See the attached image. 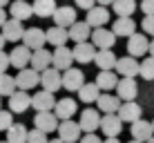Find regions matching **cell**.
Instances as JSON below:
<instances>
[{"label": "cell", "mask_w": 154, "mask_h": 143, "mask_svg": "<svg viewBox=\"0 0 154 143\" xmlns=\"http://www.w3.org/2000/svg\"><path fill=\"white\" fill-rule=\"evenodd\" d=\"M114 74H121L123 78H134V76H139V61H136V58H132V56L116 58Z\"/></svg>", "instance_id": "11"}, {"label": "cell", "mask_w": 154, "mask_h": 143, "mask_svg": "<svg viewBox=\"0 0 154 143\" xmlns=\"http://www.w3.org/2000/svg\"><path fill=\"white\" fill-rule=\"evenodd\" d=\"M9 14H11V18L14 20H29L31 16H34V11H31V5L29 2H11V7H9Z\"/></svg>", "instance_id": "32"}, {"label": "cell", "mask_w": 154, "mask_h": 143, "mask_svg": "<svg viewBox=\"0 0 154 143\" xmlns=\"http://www.w3.org/2000/svg\"><path fill=\"white\" fill-rule=\"evenodd\" d=\"M14 81H16V89H20V92H29V89H34L40 83V74L34 72L31 67H25V70H20L14 76Z\"/></svg>", "instance_id": "1"}, {"label": "cell", "mask_w": 154, "mask_h": 143, "mask_svg": "<svg viewBox=\"0 0 154 143\" xmlns=\"http://www.w3.org/2000/svg\"><path fill=\"white\" fill-rule=\"evenodd\" d=\"M150 123H152V130H154V119H152V121H150Z\"/></svg>", "instance_id": "52"}, {"label": "cell", "mask_w": 154, "mask_h": 143, "mask_svg": "<svg viewBox=\"0 0 154 143\" xmlns=\"http://www.w3.org/2000/svg\"><path fill=\"white\" fill-rule=\"evenodd\" d=\"M141 105L136 103V101H127V103H123L119 107V112H116V116L121 119V123H134V121L141 119Z\"/></svg>", "instance_id": "17"}, {"label": "cell", "mask_w": 154, "mask_h": 143, "mask_svg": "<svg viewBox=\"0 0 154 143\" xmlns=\"http://www.w3.org/2000/svg\"><path fill=\"white\" fill-rule=\"evenodd\" d=\"M98 123H100V112L98 110H83L81 114V121H78V128H81V132H85V134H94V132L98 130Z\"/></svg>", "instance_id": "10"}, {"label": "cell", "mask_w": 154, "mask_h": 143, "mask_svg": "<svg viewBox=\"0 0 154 143\" xmlns=\"http://www.w3.org/2000/svg\"><path fill=\"white\" fill-rule=\"evenodd\" d=\"M76 101L69 98V96H65V98H58L56 103H54V116L58 121H69L74 114H76Z\"/></svg>", "instance_id": "13"}, {"label": "cell", "mask_w": 154, "mask_h": 143, "mask_svg": "<svg viewBox=\"0 0 154 143\" xmlns=\"http://www.w3.org/2000/svg\"><path fill=\"white\" fill-rule=\"evenodd\" d=\"M98 130H103V134L107 139H116L123 130V123L116 114H103L100 116V123H98Z\"/></svg>", "instance_id": "7"}, {"label": "cell", "mask_w": 154, "mask_h": 143, "mask_svg": "<svg viewBox=\"0 0 154 143\" xmlns=\"http://www.w3.org/2000/svg\"><path fill=\"white\" fill-rule=\"evenodd\" d=\"M89 38H92V45L96 47V49H112L114 43H116V36H114L109 29H105V27L92 29Z\"/></svg>", "instance_id": "9"}, {"label": "cell", "mask_w": 154, "mask_h": 143, "mask_svg": "<svg viewBox=\"0 0 154 143\" xmlns=\"http://www.w3.org/2000/svg\"><path fill=\"white\" fill-rule=\"evenodd\" d=\"M147 54H150V56H154V38L150 40V47H147Z\"/></svg>", "instance_id": "47"}, {"label": "cell", "mask_w": 154, "mask_h": 143, "mask_svg": "<svg viewBox=\"0 0 154 143\" xmlns=\"http://www.w3.org/2000/svg\"><path fill=\"white\" fill-rule=\"evenodd\" d=\"M85 23H87L92 29L105 27V25L109 23V11H107V7H100V5H94V7L87 11V18H85Z\"/></svg>", "instance_id": "14"}, {"label": "cell", "mask_w": 154, "mask_h": 143, "mask_svg": "<svg viewBox=\"0 0 154 143\" xmlns=\"http://www.w3.org/2000/svg\"><path fill=\"white\" fill-rule=\"evenodd\" d=\"M0 105H2V96H0Z\"/></svg>", "instance_id": "55"}, {"label": "cell", "mask_w": 154, "mask_h": 143, "mask_svg": "<svg viewBox=\"0 0 154 143\" xmlns=\"http://www.w3.org/2000/svg\"><path fill=\"white\" fill-rule=\"evenodd\" d=\"M49 143H63V141H60V139H51Z\"/></svg>", "instance_id": "51"}, {"label": "cell", "mask_w": 154, "mask_h": 143, "mask_svg": "<svg viewBox=\"0 0 154 143\" xmlns=\"http://www.w3.org/2000/svg\"><path fill=\"white\" fill-rule=\"evenodd\" d=\"M7 67H9V54L0 51V74H7Z\"/></svg>", "instance_id": "42"}, {"label": "cell", "mask_w": 154, "mask_h": 143, "mask_svg": "<svg viewBox=\"0 0 154 143\" xmlns=\"http://www.w3.org/2000/svg\"><path fill=\"white\" fill-rule=\"evenodd\" d=\"M147 143H154V136H152V139H150V141H147Z\"/></svg>", "instance_id": "54"}, {"label": "cell", "mask_w": 154, "mask_h": 143, "mask_svg": "<svg viewBox=\"0 0 154 143\" xmlns=\"http://www.w3.org/2000/svg\"><path fill=\"white\" fill-rule=\"evenodd\" d=\"M58 139H60L63 143H78V139H81V128H78L76 121H60L58 123Z\"/></svg>", "instance_id": "4"}, {"label": "cell", "mask_w": 154, "mask_h": 143, "mask_svg": "<svg viewBox=\"0 0 154 143\" xmlns=\"http://www.w3.org/2000/svg\"><path fill=\"white\" fill-rule=\"evenodd\" d=\"M27 128L23 123H14L7 130V143H27Z\"/></svg>", "instance_id": "34"}, {"label": "cell", "mask_w": 154, "mask_h": 143, "mask_svg": "<svg viewBox=\"0 0 154 143\" xmlns=\"http://www.w3.org/2000/svg\"><path fill=\"white\" fill-rule=\"evenodd\" d=\"M29 65H31V70L34 72H42V70H47V67L51 65V54L42 47V49H36V51H31V58H29Z\"/></svg>", "instance_id": "26"}, {"label": "cell", "mask_w": 154, "mask_h": 143, "mask_svg": "<svg viewBox=\"0 0 154 143\" xmlns=\"http://www.w3.org/2000/svg\"><path fill=\"white\" fill-rule=\"evenodd\" d=\"M96 105L103 114H116L119 112V107H121V101L114 96V94H100V96L96 98Z\"/></svg>", "instance_id": "27"}, {"label": "cell", "mask_w": 154, "mask_h": 143, "mask_svg": "<svg viewBox=\"0 0 154 143\" xmlns=\"http://www.w3.org/2000/svg\"><path fill=\"white\" fill-rule=\"evenodd\" d=\"M109 31H112L114 36H121V38H125V36L130 38V36L136 31V23L132 18H119V20H114V25H112Z\"/></svg>", "instance_id": "28"}, {"label": "cell", "mask_w": 154, "mask_h": 143, "mask_svg": "<svg viewBox=\"0 0 154 143\" xmlns=\"http://www.w3.org/2000/svg\"><path fill=\"white\" fill-rule=\"evenodd\" d=\"M141 11L145 16H154V0H143L141 2Z\"/></svg>", "instance_id": "41"}, {"label": "cell", "mask_w": 154, "mask_h": 143, "mask_svg": "<svg viewBox=\"0 0 154 143\" xmlns=\"http://www.w3.org/2000/svg\"><path fill=\"white\" fill-rule=\"evenodd\" d=\"M34 128L40 132H56L58 128V119L54 116V112H36L34 116Z\"/></svg>", "instance_id": "20"}, {"label": "cell", "mask_w": 154, "mask_h": 143, "mask_svg": "<svg viewBox=\"0 0 154 143\" xmlns=\"http://www.w3.org/2000/svg\"><path fill=\"white\" fill-rule=\"evenodd\" d=\"M72 63H74V58H72V49L67 45H63V47H56L54 51H51V67L58 72H65V70H69L72 67Z\"/></svg>", "instance_id": "5"}, {"label": "cell", "mask_w": 154, "mask_h": 143, "mask_svg": "<svg viewBox=\"0 0 154 143\" xmlns=\"http://www.w3.org/2000/svg\"><path fill=\"white\" fill-rule=\"evenodd\" d=\"M94 56H96V47H94L92 43H78V45L72 49V58H74L76 63H81V65L92 63Z\"/></svg>", "instance_id": "23"}, {"label": "cell", "mask_w": 154, "mask_h": 143, "mask_svg": "<svg viewBox=\"0 0 154 143\" xmlns=\"http://www.w3.org/2000/svg\"><path fill=\"white\" fill-rule=\"evenodd\" d=\"M139 76L143 81H154V56H147L139 63Z\"/></svg>", "instance_id": "36"}, {"label": "cell", "mask_w": 154, "mask_h": 143, "mask_svg": "<svg viewBox=\"0 0 154 143\" xmlns=\"http://www.w3.org/2000/svg\"><path fill=\"white\" fill-rule=\"evenodd\" d=\"M14 125V116L7 110H0V132H7Z\"/></svg>", "instance_id": "39"}, {"label": "cell", "mask_w": 154, "mask_h": 143, "mask_svg": "<svg viewBox=\"0 0 154 143\" xmlns=\"http://www.w3.org/2000/svg\"><path fill=\"white\" fill-rule=\"evenodd\" d=\"M29 107H31L29 92H20V89H16L11 96H9V110H11L14 114H23V112H27Z\"/></svg>", "instance_id": "19"}, {"label": "cell", "mask_w": 154, "mask_h": 143, "mask_svg": "<svg viewBox=\"0 0 154 143\" xmlns=\"http://www.w3.org/2000/svg\"><path fill=\"white\" fill-rule=\"evenodd\" d=\"M45 31H42L40 27H29V29H25V34H23V45L27 47L29 51H36V49H42L45 47Z\"/></svg>", "instance_id": "6"}, {"label": "cell", "mask_w": 154, "mask_h": 143, "mask_svg": "<svg viewBox=\"0 0 154 143\" xmlns=\"http://www.w3.org/2000/svg\"><path fill=\"white\" fill-rule=\"evenodd\" d=\"M23 34H25V27L20 20H5L2 25V38L5 43H18V40H23Z\"/></svg>", "instance_id": "16"}, {"label": "cell", "mask_w": 154, "mask_h": 143, "mask_svg": "<svg viewBox=\"0 0 154 143\" xmlns=\"http://www.w3.org/2000/svg\"><path fill=\"white\" fill-rule=\"evenodd\" d=\"M112 9L119 18H132V14L136 11V0H114Z\"/></svg>", "instance_id": "33"}, {"label": "cell", "mask_w": 154, "mask_h": 143, "mask_svg": "<svg viewBox=\"0 0 154 143\" xmlns=\"http://www.w3.org/2000/svg\"><path fill=\"white\" fill-rule=\"evenodd\" d=\"M74 2H76V7H81V9H87V11L94 7V5H96L94 0H74Z\"/></svg>", "instance_id": "44"}, {"label": "cell", "mask_w": 154, "mask_h": 143, "mask_svg": "<svg viewBox=\"0 0 154 143\" xmlns=\"http://www.w3.org/2000/svg\"><path fill=\"white\" fill-rule=\"evenodd\" d=\"M103 143H121V141H119V139H105Z\"/></svg>", "instance_id": "48"}, {"label": "cell", "mask_w": 154, "mask_h": 143, "mask_svg": "<svg viewBox=\"0 0 154 143\" xmlns=\"http://www.w3.org/2000/svg\"><path fill=\"white\" fill-rule=\"evenodd\" d=\"M51 20H54L56 27L69 29L72 25L76 23V9H74V7H67V5H58L56 11L51 14Z\"/></svg>", "instance_id": "3"}, {"label": "cell", "mask_w": 154, "mask_h": 143, "mask_svg": "<svg viewBox=\"0 0 154 143\" xmlns=\"http://www.w3.org/2000/svg\"><path fill=\"white\" fill-rule=\"evenodd\" d=\"M78 143H103V141H100V136L94 132V134H85L83 139H78Z\"/></svg>", "instance_id": "43"}, {"label": "cell", "mask_w": 154, "mask_h": 143, "mask_svg": "<svg viewBox=\"0 0 154 143\" xmlns=\"http://www.w3.org/2000/svg\"><path fill=\"white\" fill-rule=\"evenodd\" d=\"M85 83V74L76 67H69L60 74V87H65L67 92H78Z\"/></svg>", "instance_id": "2"}, {"label": "cell", "mask_w": 154, "mask_h": 143, "mask_svg": "<svg viewBox=\"0 0 154 143\" xmlns=\"http://www.w3.org/2000/svg\"><path fill=\"white\" fill-rule=\"evenodd\" d=\"M5 20H7V11H5V9H0V27L5 25Z\"/></svg>", "instance_id": "45"}, {"label": "cell", "mask_w": 154, "mask_h": 143, "mask_svg": "<svg viewBox=\"0 0 154 143\" xmlns=\"http://www.w3.org/2000/svg\"><path fill=\"white\" fill-rule=\"evenodd\" d=\"M94 2H98V5H100V7H107V5H112V2H114V0H94Z\"/></svg>", "instance_id": "46"}, {"label": "cell", "mask_w": 154, "mask_h": 143, "mask_svg": "<svg viewBox=\"0 0 154 143\" xmlns=\"http://www.w3.org/2000/svg\"><path fill=\"white\" fill-rule=\"evenodd\" d=\"M100 96L98 87L94 85V83H83V87L78 89V98L83 101V103H96V98Z\"/></svg>", "instance_id": "35"}, {"label": "cell", "mask_w": 154, "mask_h": 143, "mask_svg": "<svg viewBox=\"0 0 154 143\" xmlns=\"http://www.w3.org/2000/svg\"><path fill=\"white\" fill-rule=\"evenodd\" d=\"M98 67V72H114V65H116V54L112 49H96V56L94 61Z\"/></svg>", "instance_id": "24"}, {"label": "cell", "mask_w": 154, "mask_h": 143, "mask_svg": "<svg viewBox=\"0 0 154 143\" xmlns=\"http://www.w3.org/2000/svg\"><path fill=\"white\" fill-rule=\"evenodd\" d=\"M54 103H56V98H54V94L51 92H36L34 96H31V107L36 110V112H51L54 110Z\"/></svg>", "instance_id": "22"}, {"label": "cell", "mask_w": 154, "mask_h": 143, "mask_svg": "<svg viewBox=\"0 0 154 143\" xmlns=\"http://www.w3.org/2000/svg\"><path fill=\"white\" fill-rule=\"evenodd\" d=\"M27 143H49V139H47V134L45 132H40V130H31L27 132Z\"/></svg>", "instance_id": "38"}, {"label": "cell", "mask_w": 154, "mask_h": 143, "mask_svg": "<svg viewBox=\"0 0 154 143\" xmlns=\"http://www.w3.org/2000/svg\"><path fill=\"white\" fill-rule=\"evenodd\" d=\"M18 2H25V0H18Z\"/></svg>", "instance_id": "56"}, {"label": "cell", "mask_w": 154, "mask_h": 143, "mask_svg": "<svg viewBox=\"0 0 154 143\" xmlns=\"http://www.w3.org/2000/svg\"><path fill=\"white\" fill-rule=\"evenodd\" d=\"M45 40L49 45H54V47H63V45H67V40H69V36H67V29H63V27H49L45 31Z\"/></svg>", "instance_id": "29"}, {"label": "cell", "mask_w": 154, "mask_h": 143, "mask_svg": "<svg viewBox=\"0 0 154 143\" xmlns=\"http://www.w3.org/2000/svg\"><path fill=\"white\" fill-rule=\"evenodd\" d=\"M147 47H150V38H147L145 34H132L130 40H127V54H130L132 58L136 56H145L147 54Z\"/></svg>", "instance_id": "12"}, {"label": "cell", "mask_w": 154, "mask_h": 143, "mask_svg": "<svg viewBox=\"0 0 154 143\" xmlns=\"http://www.w3.org/2000/svg\"><path fill=\"white\" fill-rule=\"evenodd\" d=\"M89 34H92V27H89L85 20H76V23L72 25L69 29H67V36H69V40H74V43H87Z\"/></svg>", "instance_id": "25"}, {"label": "cell", "mask_w": 154, "mask_h": 143, "mask_svg": "<svg viewBox=\"0 0 154 143\" xmlns=\"http://www.w3.org/2000/svg\"><path fill=\"white\" fill-rule=\"evenodd\" d=\"M16 92V81L9 74H0V96H11Z\"/></svg>", "instance_id": "37"}, {"label": "cell", "mask_w": 154, "mask_h": 143, "mask_svg": "<svg viewBox=\"0 0 154 143\" xmlns=\"http://www.w3.org/2000/svg\"><path fill=\"white\" fill-rule=\"evenodd\" d=\"M38 85H42V89L45 92H58L60 89V72L54 70V67H47V70L40 72V83Z\"/></svg>", "instance_id": "15"}, {"label": "cell", "mask_w": 154, "mask_h": 143, "mask_svg": "<svg viewBox=\"0 0 154 143\" xmlns=\"http://www.w3.org/2000/svg\"><path fill=\"white\" fill-rule=\"evenodd\" d=\"M116 98L119 101H134L136 94H139V85H136L134 78H119V83H116Z\"/></svg>", "instance_id": "8"}, {"label": "cell", "mask_w": 154, "mask_h": 143, "mask_svg": "<svg viewBox=\"0 0 154 143\" xmlns=\"http://www.w3.org/2000/svg\"><path fill=\"white\" fill-rule=\"evenodd\" d=\"M9 0H0V9H5V5H7Z\"/></svg>", "instance_id": "50"}, {"label": "cell", "mask_w": 154, "mask_h": 143, "mask_svg": "<svg viewBox=\"0 0 154 143\" xmlns=\"http://www.w3.org/2000/svg\"><path fill=\"white\" fill-rule=\"evenodd\" d=\"M0 143H7V141H0Z\"/></svg>", "instance_id": "57"}, {"label": "cell", "mask_w": 154, "mask_h": 143, "mask_svg": "<svg viewBox=\"0 0 154 143\" xmlns=\"http://www.w3.org/2000/svg\"><path fill=\"white\" fill-rule=\"evenodd\" d=\"M116 83H119V76L114 72H98L94 85L98 87V92H109V89L116 87Z\"/></svg>", "instance_id": "30"}, {"label": "cell", "mask_w": 154, "mask_h": 143, "mask_svg": "<svg viewBox=\"0 0 154 143\" xmlns=\"http://www.w3.org/2000/svg\"><path fill=\"white\" fill-rule=\"evenodd\" d=\"M141 27H143V34L145 36H152L154 38V16H145L141 20Z\"/></svg>", "instance_id": "40"}, {"label": "cell", "mask_w": 154, "mask_h": 143, "mask_svg": "<svg viewBox=\"0 0 154 143\" xmlns=\"http://www.w3.org/2000/svg\"><path fill=\"white\" fill-rule=\"evenodd\" d=\"M56 7H58L56 0H34L31 11H34V16H38V18H51Z\"/></svg>", "instance_id": "31"}, {"label": "cell", "mask_w": 154, "mask_h": 143, "mask_svg": "<svg viewBox=\"0 0 154 143\" xmlns=\"http://www.w3.org/2000/svg\"><path fill=\"white\" fill-rule=\"evenodd\" d=\"M2 47H5V38H2V34H0V51H2Z\"/></svg>", "instance_id": "49"}, {"label": "cell", "mask_w": 154, "mask_h": 143, "mask_svg": "<svg viewBox=\"0 0 154 143\" xmlns=\"http://www.w3.org/2000/svg\"><path fill=\"white\" fill-rule=\"evenodd\" d=\"M29 58H31V51L27 49L25 45H16L11 49V54H9V65H14L16 70H25V67H29Z\"/></svg>", "instance_id": "21"}, {"label": "cell", "mask_w": 154, "mask_h": 143, "mask_svg": "<svg viewBox=\"0 0 154 143\" xmlns=\"http://www.w3.org/2000/svg\"><path fill=\"white\" fill-rule=\"evenodd\" d=\"M130 132H132V139H134V141H141V143H147V141L154 136L152 123H150V121H145V119L134 121V123H132V128H130Z\"/></svg>", "instance_id": "18"}, {"label": "cell", "mask_w": 154, "mask_h": 143, "mask_svg": "<svg viewBox=\"0 0 154 143\" xmlns=\"http://www.w3.org/2000/svg\"><path fill=\"white\" fill-rule=\"evenodd\" d=\"M130 143H141V141H134V139H132V141H130Z\"/></svg>", "instance_id": "53"}]
</instances>
